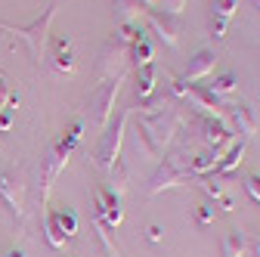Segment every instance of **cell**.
<instances>
[{
	"instance_id": "6da1fadb",
	"label": "cell",
	"mask_w": 260,
	"mask_h": 257,
	"mask_svg": "<svg viewBox=\"0 0 260 257\" xmlns=\"http://www.w3.org/2000/svg\"><path fill=\"white\" fill-rule=\"evenodd\" d=\"M183 118L177 109L158 112V115H140L134 121V137H137V149L146 158H161L165 149L174 143V137L180 134Z\"/></svg>"
},
{
	"instance_id": "7a4b0ae2",
	"label": "cell",
	"mask_w": 260,
	"mask_h": 257,
	"mask_svg": "<svg viewBox=\"0 0 260 257\" xmlns=\"http://www.w3.org/2000/svg\"><path fill=\"white\" fill-rule=\"evenodd\" d=\"M81 137H84V121L78 118V121H72L69 127H65L62 137L50 146L47 158L41 162V202H47V199H50V189H53L56 177L65 171V165H69L72 152L81 146Z\"/></svg>"
},
{
	"instance_id": "3957f363",
	"label": "cell",
	"mask_w": 260,
	"mask_h": 257,
	"mask_svg": "<svg viewBox=\"0 0 260 257\" xmlns=\"http://www.w3.org/2000/svg\"><path fill=\"white\" fill-rule=\"evenodd\" d=\"M189 162L192 158H186V152H177V155L165 158V162L158 165V171L152 174V180H149V196H161V192H168V189L183 186L192 177L189 174Z\"/></svg>"
},
{
	"instance_id": "277c9868",
	"label": "cell",
	"mask_w": 260,
	"mask_h": 257,
	"mask_svg": "<svg viewBox=\"0 0 260 257\" xmlns=\"http://www.w3.org/2000/svg\"><path fill=\"white\" fill-rule=\"evenodd\" d=\"M127 121H130V112L121 109L106 124V134L100 140V149H96V165H100L103 171H109L118 158H121V143H124V134H127Z\"/></svg>"
},
{
	"instance_id": "5b68a950",
	"label": "cell",
	"mask_w": 260,
	"mask_h": 257,
	"mask_svg": "<svg viewBox=\"0 0 260 257\" xmlns=\"http://www.w3.org/2000/svg\"><path fill=\"white\" fill-rule=\"evenodd\" d=\"M53 16H56V0H50L47 10H44V16H41V19H35L28 28H10V31H16V35L28 44V50H31V56H35L38 66H41L44 47H47V41H50V25H53Z\"/></svg>"
},
{
	"instance_id": "8992f818",
	"label": "cell",
	"mask_w": 260,
	"mask_h": 257,
	"mask_svg": "<svg viewBox=\"0 0 260 257\" xmlns=\"http://www.w3.org/2000/svg\"><path fill=\"white\" fill-rule=\"evenodd\" d=\"M121 87H124V75L109 78L100 90H96V96H93L90 109H93V124L100 127V131H106V124H109V121H112V115H115V100H118Z\"/></svg>"
},
{
	"instance_id": "52a82bcc",
	"label": "cell",
	"mask_w": 260,
	"mask_h": 257,
	"mask_svg": "<svg viewBox=\"0 0 260 257\" xmlns=\"http://www.w3.org/2000/svg\"><path fill=\"white\" fill-rule=\"evenodd\" d=\"M0 205L10 211V217L16 223L25 220V186L10 171H0Z\"/></svg>"
},
{
	"instance_id": "ba28073f",
	"label": "cell",
	"mask_w": 260,
	"mask_h": 257,
	"mask_svg": "<svg viewBox=\"0 0 260 257\" xmlns=\"http://www.w3.org/2000/svg\"><path fill=\"white\" fill-rule=\"evenodd\" d=\"M93 211H96V220H103L109 230H118L121 220H124V211H121V196L112 192L109 186H100L93 192Z\"/></svg>"
},
{
	"instance_id": "9c48e42d",
	"label": "cell",
	"mask_w": 260,
	"mask_h": 257,
	"mask_svg": "<svg viewBox=\"0 0 260 257\" xmlns=\"http://www.w3.org/2000/svg\"><path fill=\"white\" fill-rule=\"evenodd\" d=\"M146 22H149V28L158 35L161 44L177 47V41H180V16H171L165 10H149L146 13Z\"/></svg>"
},
{
	"instance_id": "30bf717a",
	"label": "cell",
	"mask_w": 260,
	"mask_h": 257,
	"mask_svg": "<svg viewBox=\"0 0 260 257\" xmlns=\"http://www.w3.org/2000/svg\"><path fill=\"white\" fill-rule=\"evenodd\" d=\"M217 53L214 50H195L192 53V59H189V66H186V75H183V81L186 84H195V81H202V78H208L214 69H217Z\"/></svg>"
},
{
	"instance_id": "8fae6325",
	"label": "cell",
	"mask_w": 260,
	"mask_h": 257,
	"mask_svg": "<svg viewBox=\"0 0 260 257\" xmlns=\"http://www.w3.org/2000/svg\"><path fill=\"white\" fill-rule=\"evenodd\" d=\"M202 137H205L208 149H214V146H230L233 143V127H230V121H226V118L208 115L202 121Z\"/></svg>"
},
{
	"instance_id": "7c38bea8",
	"label": "cell",
	"mask_w": 260,
	"mask_h": 257,
	"mask_svg": "<svg viewBox=\"0 0 260 257\" xmlns=\"http://www.w3.org/2000/svg\"><path fill=\"white\" fill-rule=\"evenodd\" d=\"M186 96L195 103V109H202V112H208V115H214V118H226V106L220 103V96H217V93H211V90H205V87L189 84V87H186Z\"/></svg>"
},
{
	"instance_id": "4fadbf2b",
	"label": "cell",
	"mask_w": 260,
	"mask_h": 257,
	"mask_svg": "<svg viewBox=\"0 0 260 257\" xmlns=\"http://www.w3.org/2000/svg\"><path fill=\"white\" fill-rule=\"evenodd\" d=\"M226 121H230L233 131L245 134V140H251V137L257 134V118H254V112H251L248 103H236V106H230V112H226Z\"/></svg>"
},
{
	"instance_id": "5bb4252c",
	"label": "cell",
	"mask_w": 260,
	"mask_h": 257,
	"mask_svg": "<svg viewBox=\"0 0 260 257\" xmlns=\"http://www.w3.org/2000/svg\"><path fill=\"white\" fill-rule=\"evenodd\" d=\"M124 59H127V47H121L115 38L103 47V66H100V75L109 81V78H118V75H124L121 72V66H124Z\"/></svg>"
},
{
	"instance_id": "9a60e30c",
	"label": "cell",
	"mask_w": 260,
	"mask_h": 257,
	"mask_svg": "<svg viewBox=\"0 0 260 257\" xmlns=\"http://www.w3.org/2000/svg\"><path fill=\"white\" fill-rule=\"evenodd\" d=\"M53 69L59 75H72L75 72V50H72V38H56L53 41Z\"/></svg>"
},
{
	"instance_id": "2e32d148",
	"label": "cell",
	"mask_w": 260,
	"mask_h": 257,
	"mask_svg": "<svg viewBox=\"0 0 260 257\" xmlns=\"http://www.w3.org/2000/svg\"><path fill=\"white\" fill-rule=\"evenodd\" d=\"M223 149H226V146H214V149H205L202 155H195L192 162H189V174H192V177H205V174L217 171V165H220V155H223Z\"/></svg>"
},
{
	"instance_id": "e0dca14e",
	"label": "cell",
	"mask_w": 260,
	"mask_h": 257,
	"mask_svg": "<svg viewBox=\"0 0 260 257\" xmlns=\"http://www.w3.org/2000/svg\"><path fill=\"white\" fill-rule=\"evenodd\" d=\"M155 90H158V69H155V62L140 66V69H137V84H134L137 100H146V96H152Z\"/></svg>"
},
{
	"instance_id": "ac0fdd59",
	"label": "cell",
	"mask_w": 260,
	"mask_h": 257,
	"mask_svg": "<svg viewBox=\"0 0 260 257\" xmlns=\"http://www.w3.org/2000/svg\"><path fill=\"white\" fill-rule=\"evenodd\" d=\"M115 10H118V19L121 22H134L140 25V19L152 10L146 0H115Z\"/></svg>"
},
{
	"instance_id": "d6986e66",
	"label": "cell",
	"mask_w": 260,
	"mask_h": 257,
	"mask_svg": "<svg viewBox=\"0 0 260 257\" xmlns=\"http://www.w3.org/2000/svg\"><path fill=\"white\" fill-rule=\"evenodd\" d=\"M242 162H245V140H239V143H230V146L223 149V155H220L217 174H230V171H236Z\"/></svg>"
},
{
	"instance_id": "ffe728a7",
	"label": "cell",
	"mask_w": 260,
	"mask_h": 257,
	"mask_svg": "<svg viewBox=\"0 0 260 257\" xmlns=\"http://www.w3.org/2000/svg\"><path fill=\"white\" fill-rule=\"evenodd\" d=\"M223 257H248V239L239 230H230L223 236Z\"/></svg>"
},
{
	"instance_id": "44dd1931",
	"label": "cell",
	"mask_w": 260,
	"mask_h": 257,
	"mask_svg": "<svg viewBox=\"0 0 260 257\" xmlns=\"http://www.w3.org/2000/svg\"><path fill=\"white\" fill-rule=\"evenodd\" d=\"M152 56H155V53H152V44L146 41V35L127 47V59H130V66H137V69H140V66H149Z\"/></svg>"
},
{
	"instance_id": "7402d4cb",
	"label": "cell",
	"mask_w": 260,
	"mask_h": 257,
	"mask_svg": "<svg viewBox=\"0 0 260 257\" xmlns=\"http://www.w3.org/2000/svg\"><path fill=\"white\" fill-rule=\"evenodd\" d=\"M137 103H140V112H143V115H158V112L174 109V106H171V96L161 93V90H155L152 96H146V100H137Z\"/></svg>"
},
{
	"instance_id": "603a6c76",
	"label": "cell",
	"mask_w": 260,
	"mask_h": 257,
	"mask_svg": "<svg viewBox=\"0 0 260 257\" xmlns=\"http://www.w3.org/2000/svg\"><path fill=\"white\" fill-rule=\"evenodd\" d=\"M53 217H56V227H59V233H62L65 239H72V236L78 233V217H75L72 208H56Z\"/></svg>"
},
{
	"instance_id": "cb8c5ba5",
	"label": "cell",
	"mask_w": 260,
	"mask_h": 257,
	"mask_svg": "<svg viewBox=\"0 0 260 257\" xmlns=\"http://www.w3.org/2000/svg\"><path fill=\"white\" fill-rule=\"evenodd\" d=\"M127 180H130L127 165L118 158V162L109 168V189H112V192H118V196H124V192H127Z\"/></svg>"
},
{
	"instance_id": "d4e9b609",
	"label": "cell",
	"mask_w": 260,
	"mask_h": 257,
	"mask_svg": "<svg viewBox=\"0 0 260 257\" xmlns=\"http://www.w3.org/2000/svg\"><path fill=\"white\" fill-rule=\"evenodd\" d=\"M208 90L217 93V96H230V93L239 90V75H236V72H223V75H217V78L211 81Z\"/></svg>"
},
{
	"instance_id": "484cf974",
	"label": "cell",
	"mask_w": 260,
	"mask_h": 257,
	"mask_svg": "<svg viewBox=\"0 0 260 257\" xmlns=\"http://www.w3.org/2000/svg\"><path fill=\"white\" fill-rule=\"evenodd\" d=\"M199 186L205 189L208 202H220V199L226 196V180H223V177H211V174H205V177H199Z\"/></svg>"
},
{
	"instance_id": "4316f807",
	"label": "cell",
	"mask_w": 260,
	"mask_h": 257,
	"mask_svg": "<svg viewBox=\"0 0 260 257\" xmlns=\"http://www.w3.org/2000/svg\"><path fill=\"white\" fill-rule=\"evenodd\" d=\"M112 35H115V41H118L121 47H130L134 41L143 38V31H140V25H134V22H121V25L112 31Z\"/></svg>"
},
{
	"instance_id": "83f0119b",
	"label": "cell",
	"mask_w": 260,
	"mask_h": 257,
	"mask_svg": "<svg viewBox=\"0 0 260 257\" xmlns=\"http://www.w3.org/2000/svg\"><path fill=\"white\" fill-rule=\"evenodd\" d=\"M44 233H47V242L53 245V248H65V242H69V239H65L62 233H59V227H56V217H53V211L44 217Z\"/></svg>"
},
{
	"instance_id": "f1b7e54d",
	"label": "cell",
	"mask_w": 260,
	"mask_h": 257,
	"mask_svg": "<svg viewBox=\"0 0 260 257\" xmlns=\"http://www.w3.org/2000/svg\"><path fill=\"white\" fill-rule=\"evenodd\" d=\"M239 10V0H211V16H223V19H233Z\"/></svg>"
},
{
	"instance_id": "f546056e",
	"label": "cell",
	"mask_w": 260,
	"mask_h": 257,
	"mask_svg": "<svg viewBox=\"0 0 260 257\" xmlns=\"http://www.w3.org/2000/svg\"><path fill=\"white\" fill-rule=\"evenodd\" d=\"M195 220H199V227H211V223L217 220V214H214V202H202L199 208H195Z\"/></svg>"
},
{
	"instance_id": "4dcf8cb0",
	"label": "cell",
	"mask_w": 260,
	"mask_h": 257,
	"mask_svg": "<svg viewBox=\"0 0 260 257\" xmlns=\"http://www.w3.org/2000/svg\"><path fill=\"white\" fill-rule=\"evenodd\" d=\"M230 22H233V19L211 16V22H208V28H211V38H226V31H230Z\"/></svg>"
},
{
	"instance_id": "1f68e13d",
	"label": "cell",
	"mask_w": 260,
	"mask_h": 257,
	"mask_svg": "<svg viewBox=\"0 0 260 257\" xmlns=\"http://www.w3.org/2000/svg\"><path fill=\"white\" fill-rule=\"evenodd\" d=\"M245 189H248V196L260 205V174H248L245 177Z\"/></svg>"
},
{
	"instance_id": "d6a6232c",
	"label": "cell",
	"mask_w": 260,
	"mask_h": 257,
	"mask_svg": "<svg viewBox=\"0 0 260 257\" xmlns=\"http://www.w3.org/2000/svg\"><path fill=\"white\" fill-rule=\"evenodd\" d=\"M13 93V87H10V78H7V72L0 69V109H7V96Z\"/></svg>"
},
{
	"instance_id": "836d02e7",
	"label": "cell",
	"mask_w": 260,
	"mask_h": 257,
	"mask_svg": "<svg viewBox=\"0 0 260 257\" xmlns=\"http://www.w3.org/2000/svg\"><path fill=\"white\" fill-rule=\"evenodd\" d=\"M161 7H165V13H171V16H180L186 10V0H161Z\"/></svg>"
},
{
	"instance_id": "e575fe53",
	"label": "cell",
	"mask_w": 260,
	"mask_h": 257,
	"mask_svg": "<svg viewBox=\"0 0 260 257\" xmlns=\"http://www.w3.org/2000/svg\"><path fill=\"white\" fill-rule=\"evenodd\" d=\"M13 127V109H0V134H7Z\"/></svg>"
},
{
	"instance_id": "d590c367",
	"label": "cell",
	"mask_w": 260,
	"mask_h": 257,
	"mask_svg": "<svg viewBox=\"0 0 260 257\" xmlns=\"http://www.w3.org/2000/svg\"><path fill=\"white\" fill-rule=\"evenodd\" d=\"M146 236H149V242H155V245H158L161 239H165V233H161V227H158V223H152V227L146 230Z\"/></svg>"
},
{
	"instance_id": "8d00e7d4",
	"label": "cell",
	"mask_w": 260,
	"mask_h": 257,
	"mask_svg": "<svg viewBox=\"0 0 260 257\" xmlns=\"http://www.w3.org/2000/svg\"><path fill=\"white\" fill-rule=\"evenodd\" d=\"M0 257H25V251H22V248H7Z\"/></svg>"
},
{
	"instance_id": "74e56055",
	"label": "cell",
	"mask_w": 260,
	"mask_h": 257,
	"mask_svg": "<svg viewBox=\"0 0 260 257\" xmlns=\"http://www.w3.org/2000/svg\"><path fill=\"white\" fill-rule=\"evenodd\" d=\"M146 4H149V7H155V4H158V0H146Z\"/></svg>"
},
{
	"instance_id": "f35d334b",
	"label": "cell",
	"mask_w": 260,
	"mask_h": 257,
	"mask_svg": "<svg viewBox=\"0 0 260 257\" xmlns=\"http://www.w3.org/2000/svg\"><path fill=\"white\" fill-rule=\"evenodd\" d=\"M257 257H260V239H257Z\"/></svg>"
},
{
	"instance_id": "ab89813d",
	"label": "cell",
	"mask_w": 260,
	"mask_h": 257,
	"mask_svg": "<svg viewBox=\"0 0 260 257\" xmlns=\"http://www.w3.org/2000/svg\"><path fill=\"white\" fill-rule=\"evenodd\" d=\"M254 4H257V7H260V0H254Z\"/></svg>"
}]
</instances>
